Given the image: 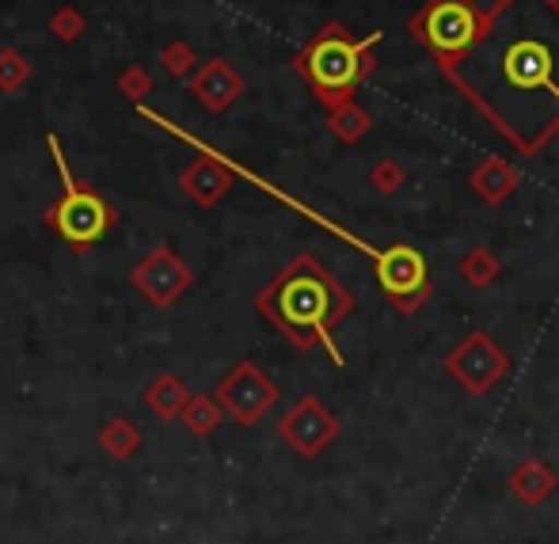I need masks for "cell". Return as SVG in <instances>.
Here are the masks:
<instances>
[{"mask_svg": "<svg viewBox=\"0 0 559 544\" xmlns=\"http://www.w3.org/2000/svg\"><path fill=\"white\" fill-rule=\"evenodd\" d=\"M445 81L514 153H545L559 133V0H495Z\"/></svg>", "mask_w": 559, "mask_h": 544, "instance_id": "cell-1", "label": "cell"}, {"mask_svg": "<svg viewBox=\"0 0 559 544\" xmlns=\"http://www.w3.org/2000/svg\"><path fill=\"white\" fill-rule=\"evenodd\" d=\"M350 294L335 282V274L317 256H297L282 274L255 297V309L271 320L297 351L328 346L335 366H343V354L332 343L338 320L350 312Z\"/></svg>", "mask_w": 559, "mask_h": 544, "instance_id": "cell-2", "label": "cell"}, {"mask_svg": "<svg viewBox=\"0 0 559 544\" xmlns=\"http://www.w3.org/2000/svg\"><path fill=\"white\" fill-rule=\"evenodd\" d=\"M381 38H384L381 31H373L369 38H354L346 27L328 23V27L297 54L294 66H297V73L309 81L312 96L332 110L338 104H346V99H354L358 84L373 73V66H377L373 50Z\"/></svg>", "mask_w": 559, "mask_h": 544, "instance_id": "cell-3", "label": "cell"}, {"mask_svg": "<svg viewBox=\"0 0 559 544\" xmlns=\"http://www.w3.org/2000/svg\"><path fill=\"white\" fill-rule=\"evenodd\" d=\"M479 23H484V12L476 8V0H427L407 20V35L427 46V54L445 76L464 58V50L476 43Z\"/></svg>", "mask_w": 559, "mask_h": 544, "instance_id": "cell-4", "label": "cell"}, {"mask_svg": "<svg viewBox=\"0 0 559 544\" xmlns=\"http://www.w3.org/2000/svg\"><path fill=\"white\" fill-rule=\"evenodd\" d=\"M50 141V149H53V161H58V176H61V202L50 210V221H53V228H58V236L66 244H73L76 251L81 248H92V244H99L107 233L115 228V221L118 214L111 206H107L104 199H99L92 187H81L73 179V172H69V164H66V153H61V145H58V138H46Z\"/></svg>", "mask_w": 559, "mask_h": 544, "instance_id": "cell-5", "label": "cell"}, {"mask_svg": "<svg viewBox=\"0 0 559 544\" xmlns=\"http://www.w3.org/2000/svg\"><path fill=\"white\" fill-rule=\"evenodd\" d=\"M373 263H377L381 294L396 305V312L407 317V312H415L430 297V267L419 248H412V244H392Z\"/></svg>", "mask_w": 559, "mask_h": 544, "instance_id": "cell-6", "label": "cell"}, {"mask_svg": "<svg viewBox=\"0 0 559 544\" xmlns=\"http://www.w3.org/2000/svg\"><path fill=\"white\" fill-rule=\"evenodd\" d=\"M217 404H222V412L233 415L240 427H255V423L278 404V389H274V381L255 362H240V366L217 385Z\"/></svg>", "mask_w": 559, "mask_h": 544, "instance_id": "cell-7", "label": "cell"}, {"mask_svg": "<svg viewBox=\"0 0 559 544\" xmlns=\"http://www.w3.org/2000/svg\"><path fill=\"white\" fill-rule=\"evenodd\" d=\"M507 366H510V358L491 343L487 331H472V335L445 358L449 374H453L468 392H476V397H484L487 389H495V385L507 377Z\"/></svg>", "mask_w": 559, "mask_h": 544, "instance_id": "cell-8", "label": "cell"}, {"mask_svg": "<svg viewBox=\"0 0 559 544\" xmlns=\"http://www.w3.org/2000/svg\"><path fill=\"white\" fill-rule=\"evenodd\" d=\"M133 286H138L153 305L168 309V305L191 286V271H187V263H179L176 251L160 244L153 256L141 259V263L133 267Z\"/></svg>", "mask_w": 559, "mask_h": 544, "instance_id": "cell-9", "label": "cell"}, {"mask_svg": "<svg viewBox=\"0 0 559 544\" xmlns=\"http://www.w3.org/2000/svg\"><path fill=\"white\" fill-rule=\"evenodd\" d=\"M278 430L301 457H317L320 449L335 438V415L328 412L320 400L305 397V400H297L286 415H282Z\"/></svg>", "mask_w": 559, "mask_h": 544, "instance_id": "cell-10", "label": "cell"}, {"mask_svg": "<svg viewBox=\"0 0 559 544\" xmlns=\"http://www.w3.org/2000/svg\"><path fill=\"white\" fill-rule=\"evenodd\" d=\"M194 149H202V161H194L191 168L183 172V191L191 194L199 206H214L222 194H228V187H233V172H228V164L222 161V153H214V149H206L202 141L191 138Z\"/></svg>", "mask_w": 559, "mask_h": 544, "instance_id": "cell-11", "label": "cell"}, {"mask_svg": "<svg viewBox=\"0 0 559 544\" xmlns=\"http://www.w3.org/2000/svg\"><path fill=\"white\" fill-rule=\"evenodd\" d=\"M191 88H194V96H199L210 110H225L243 92V81L225 66L222 58H214L199 76H194Z\"/></svg>", "mask_w": 559, "mask_h": 544, "instance_id": "cell-12", "label": "cell"}, {"mask_svg": "<svg viewBox=\"0 0 559 544\" xmlns=\"http://www.w3.org/2000/svg\"><path fill=\"white\" fill-rule=\"evenodd\" d=\"M472 191L479 194L484 202H491V206H499V202H507L510 194L518 191V172L510 168L502 156H484V161L472 168Z\"/></svg>", "mask_w": 559, "mask_h": 544, "instance_id": "cell-13", "label": "cell"}, {"mask_svg": "<svg viewBox=\"0 0 559 544\" xmlns=\"http://www.w3.org/2000/svg\"><path fill=\"white\" fill-rule=\"evenodd\" d=\"M187 397H191V392H187L183 385H179L171 374L156 377V381L145 389V404H148V412H156V415H160V419H176V415L183 412Z\"/></svg>", "mask_w": 559, "mask_h": 544, "instance_id": "cell-14", "label": "cell"}, {"mask_svg": "<svg viewBox=\"0 0 559 544\" xmlns=\"http://www.w3.org/2000/svg\"><path fill=\"white\" fill-rule=\"evenodd\" d=\"M179 419H183V427L191 430V435L206 438V435H214V430L222 427V404H217V400H210V397H187Z\"/></svg>", "mask_w": 559, "mask_h": 544, "instance_id": "cell-15", "label": "cell"}, {"mask_svg": "<svg viewBox=\"0 0 559 544\" xmlns=\"http://www.w3.org/2000/svg\"><path fill=\"white\" fill-rule=\"evenodd\" d=\"M99 446L107 449V453L115 457V461H126V457H133L141 449V430L138 423L130 419H111L104 430H99Z\"/></svg>", "mask_w": 559, "mask_h": 544, "instance_id": "cell-16", "label": "cell"}, {"mask_svg": "<svg viewBox=\"0 0 559 544\" xmlns=\"http://www.w3.org/2000/svg\"><path fill=\"white\" fill-rule=\"evenodd\" d=\"M369 126H373V122H369V115L354 104V99L332 107V133H335V138H343L346 145H350V141H358V138H366Z\"/></svg>", "mask_w": 559, "mask_h": 544, "instance_id": "cell-17", "label": "cell"}, {"mask_svg": "<svg viewBox=\"0 0 559 544\" xmlns=\"http://www.w3.org/2000/svg\"><path fill=\"white\" fill-rule=\"evenodd\" d=\"M499 274V263L491 259V251H484V248H476V251H468L464 256V263H461V279L468 282V286H487V282Z\"/></svg>", "mask_w": 559, "mask_h": 544, "instance_id": "cell-18", "label": "cell"}, {"mask_svg": "<svg viewBox=\"0 0 559 544\" xmlns=\"http://www.w3.org/2000/svg\"><path fill=\"white\" fill-rule=\"evenodd\" d=\"M369 184H373L381 194H396L400 187L407 184V172H404V164H400V161H392V156H384V161L377 164L373 172H369Z\"/></svg>", "mask_w": 559, "mask_h": 544, "instance_id": "cell-19", "label": "cell"}, {"mask_svg": "<svg viewBox=\"0 0 559 544\" xmlns=\"http://www.w3.org/2000/svg\"><path fill=\"white\" fill-rule=\"evenodd\" d=\"M23 76H27V66H23L20 54H15V50L0 54V84H4V88H15Z\"/></svg>", "mask_w": 559, "mask_h": 544, "instance_id": "cell-20", "label": "cell"}]
</instances>
